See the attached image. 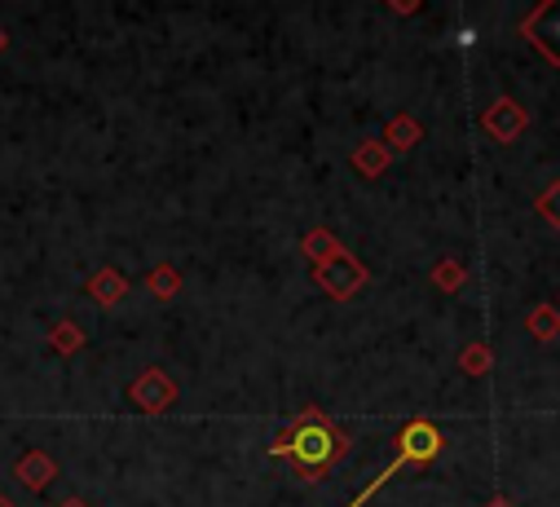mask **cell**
<instances>
[{"label": "cell", "instance_id": "1", "mask_svg": "<svg viewBox=\"0 0 560 507\" xmlns=\"http://www.w3.org/2000/svg\"><path fill=\"white\" fill-rule=\"evenodd\" d=\"M336 450H340V441H336V433L318 420H310V424H301L296 433H292V441H288V455L292 459H301V463H331L336 459Z\"/></svg>", "mask_w": 560, "mask_h": 507}, {"label": "cell", "instance_id": "2", "mask_svg": "<svg viewBox=\"0 0 560 507\" xmlns=\"http://www.w3.org/2000/svg\"><path fill=\"white\" fill-rule=\"evenodd\" d=\"M521 32L529 36V45H534L547 62L560 67V0H551V5H538V10L521 23Z\"/></svg>", "mask_w": 560, "mask_h": 507}, {"label": "cell", "instance_id": "3", "mask_svg": "<svg viewBox=\"0 0 560 507\" xmlns=\"http://www.w3.org/2000/svg\"><path fill=\"white\" fill-rule=\"evenodd\" d=\"M525 123H529V115H525V106H516L512 97H499V102L486 110V129H490L499 142H516V138L525 133Z\"/></svg>", "mask_w": 560, "mask_h": 507}, {"label": "cell", "instance_id": "4", "mask_svg": "<svg viewBox=\"0 0 560 507\" xmlns=\"http://www.w3.org/2000/svg\"><path fill=\"white\" fill-rule=\"evenodd\" d=\"M438 450H442V433H438L429 420L406 424V433H401V455H406L410 463H429V459H438Z\"/></svg>", "mask_w": 560, "mask_h": 507}, {"label": "cell", "instance_id": "5", "mask_svg": "<svg viewBox=\"0 0 560 507\" xmlns=\"http://www.w3.org/2000/svg\"><path fill=\"white\" fill-rule=\"evenodd\" d=\"M529 331H534L538 340H551V335L560 331V309H551V305H538V309L529 314Z\"/></svg>", "mask_w": 560, "mask_h": 507}, {"label": "cell", "instance_id": "6", "mask_svg": "<svg viewBox=\"0 0 560 507\" xmlns=\"http://www.w3.org/2000/svg\"><path fill=\"white\" fill-rule=\"evenodd\" d=\"M538 212H542L551 225H560V181H556V186H551V190L538 199Z\"/></svg>", "mask_w": 560, "mask_h": 507}, {"label": "cell", "instance_id": "7", "mask_svg": "<svg viewBox=\"0 0 560 507\" xmlns=\"http://www.w3.org/2000/svg\"><path fill=\"white\" fill-rule=\"evenodd\" d=\"M464 366H468V370H486V366H490V357H486V349H468V357H464Z\"/></svg>", "mask_w": 560, "mask_h": 507}, {"label": "cell", "instance_id": "8", "mask_svg": "<svg viewBox=\"0 0 560 507\" xmlns=\"http://www.w3.org/2000/svg\"><path fill=\"white\" fill-rule=\"evenodd\" d=\"M490 507H512V503H508V498H494V503H490Z\"/></svg>", "mask_w": 560, "mask_h": 507}]
</instances>
